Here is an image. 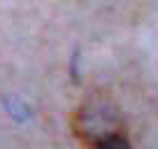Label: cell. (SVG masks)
Returning a JSON list of instances; mask_svg holds the SVG:
<instances>
[{"instance_id":"2","label":"cell","mask_w":158,"mask_h":149,"mask_svg":"<svg viewBox=\"0 0 158 149\" xmlns=\"http://www.w3.org/2000/svg\"><path fill=\"white\" fill-rule=\"evenodd\" d=\"M91 149H133V147H130L128 138H126L121 130H116V133H107L100 140H95V142L91 144Z\"/></svg>"},{"instance_id":"1","label":"cell","mask_w":158,"mask_h":149,"mask_svg":"<svg viewBox=\"0 0 158 149\" xmlns=\"http://www.w3.org/2000/svg\"><path fill=\"white\" fill-rule=\"evenodd\" d=\"M116 130H121V119L116 107L107 100H89L74 114V133L89 147L102 135L116 133Z\"/></svg>"}]
</instances>
